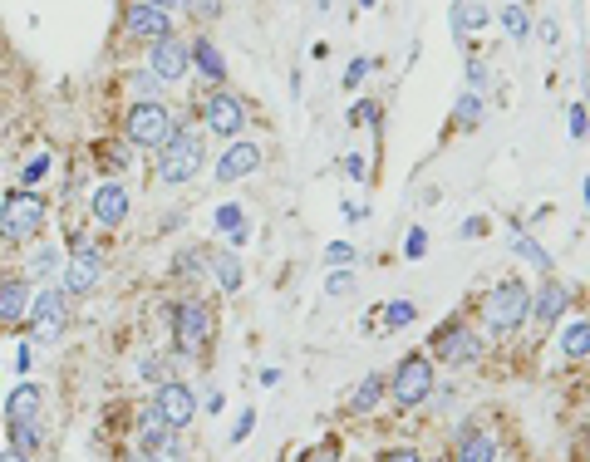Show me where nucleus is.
Masks as SVG:
<instances>
[{"instance_id": "58836bf2", "label": "nucleus", "mask_w": 590, "mask_h": 462, "mask_svg": "<svg viewBox=\"0 0 590 462\" xmlns=\"http://www.w3.org/2000/svg\"><path fill=\"white\" fill-rule=\"evenodd\" d=\"M305 462H340V448H335V443H325V448L305 453Z\"/></svg>"}, {"instance_id": "aec40b11", "label": "nucleus", "mask_w": 590, "mask_h": 462, "mask_svg": "<svg viewBox=\"0 0 590 462\" xmlns=\"http://www.w3.org/2000/svg\"><path fill=\"white\" fill-rule=\"evenodd\" d=\"M192 50V64H197V74L202 79H212V84H222L227 79V59L217 55V45L212 40H197V45H187Z\"/></svg>"}, {"instance_id": "e433bc0d", "label": "nucleus", "mask_w": 590, "mask_h": 462, "mask_svg": "<svg viewBox=\"0 0 590 462\" xmlns=\"http://www.w3.org/2000/svg\"><path fill=\"white\" fill-rule=\"evenodd\" d=\"M350 286H354L350 271H330V276H325V290H330V295H340V290H350Z\"/></svg>"}, {"instance_id": "a18cd8bd", "label": "nucleus", "mask_w": 590, "mask_h": 462, "mask_svg": "<svg viewBox=\"0 0 590 462\" xmlns=\"http://www.w3.org/2000/svg\"><path fill=\"white\" fill-rule=\"evenodd\" d=\"M482 231H487V222H482V217H472L468 227H463V236H482Z\"/></svg>"}, {"instance_id": "72a5a7b5", "label": "nucleus", "mask_w": 590, "mask_h": 462, "mask_svg": "<svg viewBox=\"0 0 590 462\" xmlns=\"http://www.w3.org/2000/svg\"><path fill=\"white\" fill-rule=\"evenodd\" d=\"M487 79H492V74H487V64H482V59H472V64H468V84H472V94H482V89H487Z\"/></svg>"}, {"instance_id": "c03bdc74", "label": "nucleus", "mask_w": 590, "mask_h": 462, "mask_svg": "<svg viewBox=\"0 0 590 462\" xmlns=\"http://www.w3.org/2000/svg\"><path fill=\"white\" fill-rule=\"evenodd\" d=\"M541 40H546V45H556V40H561V30H556V20H546V25H541Z\"/></svg>"}, {"instance_id": "5701e85b", "label": "nucleus", "mask_w": 590, "mask_h": 462, "mask_svg": "<svg viewBox=\"0 0 590 462\" xmlns=\"http://www.w3.org/2000/svg\"><path fill=\"white\" fill-rule=\"evenodd\" d=\"M143 458L148 462H182V443H177V433H158L153 443H143Z\"/></svg>"}, {"instance_id": "f8f14e48", "label": "nucleus", "mask_w": 590, "mask_h": 462, "mask_svg": "<svg viewBox=\"0 0 590 462\" xmlns=\"http://www.w3.org/2000/svg\"><path fill=\"white\" fill-rule=\"evenodd\" d=\"M89 212L99 227H123L128 222V187L123 182H99L89 197Z\"/></svg>"}, {"instance_id": "473e14b6", "label": "nucleus", "mask_w": 590, "mask_h": 462, "mask_svg": "<svg viewBox=\"0 0 590 462\" xmlns=\"http://www.w3.org/2000/svg\"><path fill=\"white\" fill-rule=\"evenodd\" d=\"M325 261L345 271V266H350V261H354V251H350V246H345V241H330V251H325Z\"/></svg>"}, {"instance_id": "412c9836", "label": "nucleus", "mask_w": 590, "mask_h": 462, "mask_svg": "<svg viewBox=\"0 0 590 462\" xmlns=\"http://www.w3.org/2000/svg\"><path fill=\"white\" fill-rule=\"evenodd\" d=\"M35 413H40V389L35 384H20L10 394V404H5V418L10 423H35Z\"/></svg>"}, {"instance_id": "c756f323", "label": "nucleus", "mask_w": 590, "mask_h": 462, "mask_svg": "<svg viewBox=\"0 0 590 462\" xmlns=\"http://www.w3.org/2000/svg\"><path fill=\"white\" fill-rule=\"evenodd\" d=\"M512 241H517V251L527 256V261H531V266H536V271H541V276H551V256H546V251H541V246H536L531 236H522V231H517Z\"/></svg>"}, {"instance_id": "393cba45", "label": "nucleus", "mask_w": 590, "mask_h": 462, "mask_svg": "<svg viewBox=\"0 0 590 462\" xmlns=\"http://www.w3.org/2000/svg\"><path fill=\"white\" fill-rule=\"evenodd\" d=\"M482 25H487V10H482L477 0H458V5H453V30H458V35L482 30Z\"/></svg>"}, {"instance_id": "bb28decb", "label": "nucleus", "mask_w": 590, "mask_h": 462, "mask_svg": "<svg viewBox=\"0 0 590 462\" xmlns=\"http://www.w3.org/2000/svg\"><path fill=\"white\" fill-rule=\"evenodd\" d=\"M413 315H418L413 300H389V310H384V330H404V325H413Z\"/></svg>"}, {"instance_id": "7c9ffc66", "label": "nucleus", "mask_w": 590, "mask_h": 462, "mask_svg": "<svg viewBox=\"0 0 590 462\" xmlns=\"http://www.w3.org/2000/svg\"><path fill=\"white\" fill-rule=\"evenodd\" d=\"M10 438H15V453H35V423H10Z\"/></svg>"}, {"instance_id": "a878e982", "label": "nucleus", "mask_w": 590, "mask_h": 462, "mask_svg": "<svg viewBox=\"0 0 590 462\" xmlns=\"http://www.w3.org/2000/svg\"><path fill=\"white\" fill-rule=\"evenodd\" d=\"M217 231L232 236V241H246V212L241 207H217Z\"/></svg>"}, {"instance_id": "423d86ee", "label": "nucleus", "mask_w": 590, "mask_h": 462, "mask_svg": "<svg viewBox=\"0 0 590 462\" xmlns=\"http://www.w3.org/2000/svg\"><path fill=\"white\" fill-rule=\"evenodd\" d=\"M428 345H433V354H438L443 364H453V369H458V364H472V359H482V340L472 335L463 320H448V325H438Z\"/></svg>"}, {"instance_id": "f704fd0d", "label": "nucleus", "mask_w": 590, "mask_h": 462, "mask_svg": "<svg viewBox=\"0 0 590 462\" xmlns=\"http://www.w3.org/2000/svg\"><path fill=\"white\" fill-rule=\"evenodd\" d=\"M187 10L197 20H212V15H222V0H187Z\"/></svg>"}, {"instance_id": "c9c22d12", "label": "nucleus", "mask_w": 590, "mask_h": 462, "mask_svg": "<svg viewBox=\"0 0 590 462\" xmlns=\"http://www.w3.org/2000/svg\"><path fill=\"white\" fill-rule=\"evenodd\" d=\"M404 251H409V256H423V251H428V231L413 227L409 236H404Z\"/></svg>"}, {"instance_id": "4be33fe9", "label": "nucleus", "mask_w": 590, "mask_h": 462, "mask_svg": "<svg viewBox=\"0 0 590 462\" xmlns=\"http://www.w3.org/2000/svg\"><path fill=\"white\" fill-rule=\"evenodd\" d=\"M556 345H561V354H566V359H586V354H590V320H571V325L561 330V340H556Z\"/></svg>"}, {"instance_id": "37998d69", "label": "nucleus", "mask_w": 590, "mask_h": 462, "mask_svg": "<svg viewBox=\"0 0 590 462\" xmlns=\"http://www.w3.org/2000/svg\"><path fill=\"white\" fill-rule=\"evenodd\" d=\"M384 462H423L418 453H409V448H399V453H384Z\"/></svg>"}, {"instance_id": "dca6fc26", "label": "nucleus", "mask_w": 590, "mask_h": 462, "mask_svg": "<svg viewBox=\"0 0 590 462\" xmlns=\"http://www.w3.org/2000/svg\"><path fill=\"white\" fill-rule=\"evenodd\" d=\"M128 30L143 35V40H163V35H173V20H168V10H158L148 0H133L128 5Z\"/></svg>"}, {"instance_id": "7ed1b4c3", "label": "nucleus", "mask_w": 590, "mask_h": 462, "mask_svg": "<svg viewBox=\"0 0 590 462\" xmlns=\"http://www.w3.org/2000/svg\"><path fill=\"white\" fill-rule=\"evenodd\" d=\"M45 217H50V207H45V197L40 192H10L5 197V207H0V236L5 241H30L35 231L45 227Z\"/></svg>"}, {"instance_id": "cd10ccee", "label": "nucleus", "mask_w": 590, "mask_h": 462, "mask_svg": "<svg viewBox=\"0 0 590 462\" xmlns=\"http://www.w3.org/2000/svg\"><path fill=\"white\" fill-rule=\"evenodd\" d=\"M502 25H507L512 40H527L531 35V15L522 10V5H507V10H502Z\"/></svg>"}, {"instance_id": "a211bd4d", "label": "nucleus", "mask_w": 590, "mask_h": 462, "mask_svg": "<svg viewBox=\"0 0 590 462\" xmlns=\"http://www.w3.org/2000/svg\"><path fill=\"white\" fill-rule=\"evenodd\" d=\"M458 462H497V438L487 428H463L458 433Z\"/></svg>"}, {"instance_id": "6e6552de", "label": "nucleus", "mask_w": 590, "mask_h": 462, "mask_svg": "<svg viewBox=\"0 0 590 462\" xmlns=\"http://www.w3.org/2000/svg\"><path fill=\"white\" fill-rule=\"evenodd\" d=\"M99 276H104L99 251L89 246V236H74V261L64 271V295H89V290L99 286Z\"/></svg>"}, {"instance_id": "9d476101", "label": "nucleus", "mask_w": 590, "mask_h": 462, "mask_svg": "<svg viewBox=\"0 0 590 462\" xmlns=\"http://www.w3.org/2000/svg\"><path fill=\"white\" fill-rule=\"evenodd\" d=\"M30 330H35V340L40 345H55L59 330H64V290H45L35 305H30Z\"/></svg>"}, {"instance_id": "4c0bfd02", "label": "nucleus", "mask_w": 590, "mask_h": 462, "mask_svg": "<svg viewBox=\"0 0 590 462\" xmlns=\"http://www.w3.org/2000/svg\"><path fill=\"white\" fill-rule=\"evenodd\" d=\"M369 69H374L369 59H354L350 69H345V84H350V89H354V84H364V74H369Z\"/></svg>"}, {"instance_id": "2eb2a0df", "label": "nucleus", "mask_w": 590, "mask_h": 462, "mask_svg": "<svg viewBox=\"0 0 590 462\" xmlns=\"http://www.w3.org/2000/svg\"><path fill=\"white\" fill-rule=\"evenodd\" d=\"M30 281H0V330H20L30 320Z\"/></svg>"}, {"instance_id": "0eeeda50", "label": "nucleus", "mask_w": 590, "mask_h": 462, "mask_svg": "<svg viewBox=\"0 0 590 462\" xmlns=\"http://www.w3.org/2000/svg\"><path fill=\"white\" fill-rule=\"evenodd\" d=\"M212 305H202V300H177L173 310V330H177V345L182 349H202L212 340Z\"/></svg>"}, {"instance_id": "49530a36", "label": "nucleus", "mask_w": 590, "mask_h": 462, "mask_svg": "<svg viewBox=\"0 0 590 462\" xmlns=\"http://www.w3.org/2000/svg\"><path fill=\"white\" fill-rule=\"evenodd\" d=\"M148 5H158V10H173V5H177V10H182L187 0H148Z\"/></svg>"}, {"instance_id": "b1692460", "label": "nucleus", "mask_w": 590, "mask_h": 462, "mask_svg": "<svg viewBox=\"0 0 590 462\" xmlns=\"http://www.w3.org/2000/svg\"><path fill=\"white\" fill-rule=\"evenodd\" d=\"M212 276H217V286L227 290H241V261H236L232 251H222V256H212Z\"/></svg>"}, {"instance_id": "4468645a", "label": "nucleus", "mask_w": 590, "mask_h": 462, "mask_svg": "<svg viewBox=\"0 0 590 462\" xmlns=\"http://www.w3.org/2000/svg\"><path fill=\"white\" fill-rule=\"evenodd\" d=\"M256 168H261V148L246 143V138H236L232 148H222V158H217V182H241V177H251Z\"/></svg>"}, {"instance_id": "f257e3e1", "label": "nucleus", "mask_w": 590, "mask_h": 462, "mask_svg": "<svg viewBox=\"0 0 590 462\" xmlns=\"http://www.w3.org/2000/svg\"><path fill=\"white\" fill-rule=\"evenodd\" d=\"M527 315H531V290L522 286V281H502V286L487 290V300H482V320H487L492 335H512V330H522Z\"/></svg>"}, {"instance_id": "c85d7f7f", "label": "nucleus", "mask_w": 590, "mask_h": 462, "mask_svg": "<svg viewBox=\"0 0 590 462\" xmlns=\"http://www.w3.org/2000/svg\"><path fill=\"white\" fill-rule=\"evenodd\" d=\"M55 266H59V246H40V251L30 256V276H35V281L55 276Z\"/></svg>"}, {"instance_id": "6ab92c4d", "label": "nucleus", "mask_w": 590, "mask_h": 462, "mask_svg": "<svg viewBox=\"0 0 590 462\" xmlns=\"http://www.w3.org/2000/svg\"><path fill=\"white\" fill-rule=\"evenodd\" d=\"M384 394H389V379L384 374H364L359 389L350 394V413H374V408L384 404Z\"/></svg>"}, {"instance_id": "1a4fd4ad", "label": "nucleus", "mask_w": 590, "mask_h": 462, "mask_svg": "<svg viewBox=\"0 0 590 462\" xmlns=\"http://www.w3.org/2000/svg\"><path fill=\"white\" fill-rule=\"evenodd\" d=\"M153 408L163 413V423H168L173 433H182V428L192 423V413H197V399H192V389H187L182 379H168V384H158Z\"/></svg>"}, {"instance_id": "9b49d317", "label": "nucleus", "mask_w": 590, "mask_h": 462, "mask_svg": "<svg viewBox=\"0 0 590 462\" xmlns=\"http://www.w3.org/2000/svg\"><path fill=\"white\" fill-rule=\"evenodd\" d=\"M153 74L163 79V84H177V79H187V69H192V50L177 40V35H163V40H153Z\"/></svg>"}, {"instance_id": "f03ea898", "label": "nucleus", "mask_w": 590, "mask_h": 462, "mask_svg": "<svg viewBox=\"0 0 590 462\" xmlns=\"http://www.w3.org/2000/svg\"><path fill=\"white\" fill-rule=\"evenodd\" d=\"M202 163H207V148H202V138H197L192 128H173L168 143L158 148V177L173 182V187L202 173Z\"/></svg>"}, {"instance_id": "a19ab883", "label": "nucleus", "mask_w": 590, "mask_h": 462, "mask_svg": "<svg viewBox=\"0 0 590 462\" xmlns=\"http://www.w3.org/2000/svg\"><path fill=\"white\" fill-rule=\"evenodd\" d=\"M566 123H571V133L581 138V133H586V109H581V104H571V114H566Z\"/></svg>"}, {"instance_id": "ddd939ff", "label": "nucleus", "mask_w": 590, "mask_h": 462, "mask_svg": "<svg viewBox=\"0 0 590 462\" xmlns=\"http://www.w3.org/2000/svg\"><path fill=\"white\" fill-rule=\"evenodd\" d=\"M202 123H207L212 133H222V138H227V133H241L246 109H241V99H232V94H222V89H217V94H207V99H202Z\"/></svg>"}, {"instance_id": "de8ad7c7", "label": "nucleus", "mask_w": 590, "mask_h": 462, "mask_svg": "<svg viewBox=\"0 0 590 462\" xmlns=\"http://www.w3.org/2000/svg\"><path fill=\"white\" fill-rule=\"evenodd\" d=\"M0 462H30L25 453H0Z\"/></svg>"}, {"instance_id": "2f4dec72", "label": "nucleus", "mask_w": 590, "mask_h": 462, "mask_svg": "<svg viewBox=\"0 0 590 462\" xmlns=\"http://www.w3.org/2000/svg\"><path fill=\"white\" fill-rule=\"evenodd\" d=\"M482 118V94H463L458 99V123H477Z\"/></svg>"}, {"instance_id": "20e7f679", "label": "nucleus", "mask_w": 590, "mask_h": 462, "mask_svg": "<svg viewBox=\"0 0 590 462\" xmlns=\"http://www.w3.org/2000/svg\"><path fill=\"white\" fill-rule=\"evenodd\" d=\"M389 394H394V404L399 408L428 404V394H433V359H428V354L399 359V369L389 374Z\"/></svg>"}, {"instance_id": "39448f33", "label": "nucleus", "mask_w": 590, "mask_h": 462, "mask_svg": "<svg viewBox=\"0 0 590 462\" xmlns=\"http://www.w3.org/2000/svg\"><path fill=\"white\" fill-rule=\"evenodd\" d=\"M123 128H128V143H138V148H163L168 133H173V118H168V109H163L158 99H143V104L128 109Z\"/></svg>"}, {"instance_id": "ea45409f", "label": "nucleus", "mask_w": 590, "mask_h": 462, "mask_svg": "<svg viewBox=\"0 0 590 462\" xmlns=\"http://www.w3.org/2000/svg\"><path fill=\"white\" fill-rule=\"evenodd\" d=\"M251 423H256V408H246V413H241V423L232 428V443H241V438L251 433Z\"/></svg>"}, {"instance_id": "79ce46f5", "label": "nucleus", "mask_w": 590, "mask_h": 462, "mask_svg": "<svg viewBox=\"0 0 590 462\" xmlns=\"http://www.w3.org/2000/svg\"><path fill=\"white\" fill-rule=\"evenodd\" d=\"M45 168H50V158H35V163L25 168V187H30V182H40V177H45Z\"/></svg>"}, {"instance_id": "09e8293b", "label": "nucleus", "mask_w": 590, "mask_h": 462, "mask_svg": "<svg viewBox=\"0 0 590 462\" xmlns=\"http://www.w3.org/2000/svg\"><path fill=\"white\" fill-rule=\"evenodd\" d=\"M586 207H590V177H586Z\"/></svg>"}, {"instance_id": "f3484780", "label": "nucleus", "mask_w": 590, "mask_h": 462, "mask_svg": "<svg viewBox=\"0 0 590 462\" xmlns=\"http://www.w3.org/2000/svg\"><path fill=\"white\" fill-rule=\"evenodd\" d=\"M566 305H571V286H561V281H546V286L531 295V310H536L541 325H556L566 315Z\"/></svg>"}]
</instances>
